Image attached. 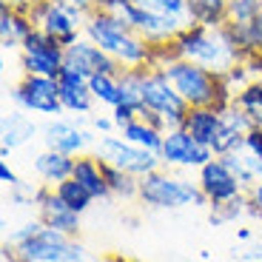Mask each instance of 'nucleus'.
<instances>
[{"mask_svg":"<svg viewBox=\"0 0 262 262\" xmlns=\"http://www.w3.org/2000/svg\"><path fill=\"white\" fill-rule=\"evenodd\" d=\"M83 34L89 40H94L100 49H105V52L112 54L123 69L151 66L154 46H151L143 34L134 32L120 14L103 12V9H92V12L85 14Z\"/></svg>","mask_w":262,"mask_h":262,"instance_id":"1","label":"nucleus"},{"mask_svg":"<svg viewBox=\"0 0 262 262\" xmlns=\"http://www.w3.org/2000/svg\"><path fill=\"white\" fill-rule=\"evenodd\" d=\"M171 46H174L180 60H191V63L203 66V69L220 74V77L228 74L236 63H243V54L234 46V40H231L225 26L208 29V26H194L191 23Z\"/></svg>","mask_w":262,"mask_h":262,"instance_id":"2","label":"nucleus"},{"mask_svg":"<svg viewBox=\"0 0 262 262\" xmlns=\"http://www.w3.org/2000/svg\"><path fill=\"white\" fill-rule=\"evenodd\" d=\"M165 74H168L171 85L177 89V94L188 103V108H205V105L225 108V105L234 103V94L225 85V80L220 74L203 69V66L191 63V60H174V63H168L165 66Z\"/></svg>","mask_w":262,"mask_h":262,"instance_id":"3","label":"nucleus"},{"mask_svg":"<svg viewBox=\"0 0 262 262\" xmlns=\"http://www.w3.org/2000/svg\"><path fill=\"white\" fill-rule=\"evenodd\" d=\"M137 200L151 208H185V205H208V200L203 196L200 185L191 180L180 177L174 171L157 168L140 177V191Z\"/></svg>","mask_w":262,"mask_h":262,"instance_id":"4","label":"nucleus"},{"mask_svg":"<svg viewBox=\"0 0 262 262\" xmlns=\"http://www.w3.org/2000/svg\"><path fill=\"white\" fill-rule=\"evenodd\" d=\"M140 97H143L145 112L157 114V117L163 120L165 131L180 128V125L185 123L188 103H185V100L177 94V89L171 85L165 69H154V66H151L148 74H145V80H143V92H140Z\"/></svg>","mask_w":262,"mask_h":262,"instance_id":"5","label":"nucleus"},{"mask_svg":"<svg viewBox=\"0 0 262 262\" xmlns=\"http://www.w3.org/2000/svg\"><path fill=\"white\" fill-rule=\"evenodd\" d=\"M29 17L37 29H43L46 34H52L54 40H60V46H74L83 37L85 26V12L69 3H57V0H37L29 9Z\"/></svg>","mask_w":262,"mask_h":262,"instance_id":"6","label":"nucleus"},{"mask_svg":"<svg viewBox=\"0 0 262 262\" xmlns=\"http://www.w3.org/2000/svg\"><path fill=\"white\" fill-rule=\"evenodd\" d=\"M94 154L103 163L128 171L134 177H145L151 171L163 168V160H160L157 151L140 148V145L128 143L123 134H100V140L94 143Z\"/></svg>","mask_w":262,"mask_h":262,"instance_id":"7","label":"nucleus"},{"mask_svg":"<svg viewBox=\"0 0 262 262\" xmlns=\"http://www.w3.org/2000/svg\"><path fill=\"white\" fill-rule=\"evenodd\" d=\"M120 17L128 23L137 34H143L151 46H163V43H174L185 29L191 26L188 14H160L151 12V9H143L131 0L128 6L123 9Z\"/></svg>","mask_w":262,"mask_h":262,"instance_id":"8","label":"nucleus"},{"mask_svg":"<svg viewBox=\"0 0 262 262\" xmlns=\"http://www.w3.org/2000/svg\"><path fill=\"white\" fill-rule=\"evenodd\" d=\"M12 103L29 114H43V117H60L63 103H60V83L57 77L46 74H23L20 83L12 89Z\"/></svg>","mask_w":262,"mask_h":262,"instance_id":"9","label":"nucleus"},{"mask_svg":"<svg viewBox=\"0 0 262 262\" xmlns=\"http://www.w3.org/2000/svg\"><path fill=\"white\" fill-rule=\"evenodd\" d=\"M66 63V46H60V40L46 34L43 29L34 26L26 34L23 46H20V66L23 74H46V77H57L60 69Z\"/></svg>","mask_w":262,"mask_h":262,"instance_id":"10","label":"nucleus"},{"mask_svg":"<svg viewBox=\"0 0 262 262\" xmlns=\"http://www.w3.org/2000/svg\"><path fill=\"white\" fill-rule=\"evenodd\" d=\"M216 154L211 145H203L191 137L188 131L180 125V128H168L163 140V148H160V160L168 168H203L205 163H211Z\"/></svg>","mask_w":262,"mask_h":262,"instance_id":"11","label":"nucleus"},{"mask_svg":"<svg viewBox=\"0 0 262 262\" xmlns=\"http://www.w3.org/2000/svg\"><path fill=\"white\" fill-rule=\"evenodd\" d=\"M100 137H94V131L83 128V120L74 117H54L52 123H46L43 128V143L46 148H57L63 154H72V157H80V154H89V148H94Z\"/></svg>","mask_w":262,"mask_h":262,"instance_id":"12","label":"nucleus"},{"mask_svg":"<svg viewBox=\"0 0 262 262\" xmlns=\"http://www.w3.org/2000/svg\"><path fill=\"white\" fill-rule=\"evenodd\" d=\"M196 185H200V191H203V196L208 200L211 208H220V205L231 203L234 196L245 194L243 183L231 174V168L223 163V157H214L211 163H205L200 168Z\"/></svg>","mask_w":262,"mask_h":262,"instance_id":"13","label":"nucleus"},{"mask_svg":"<svg viewBox=\"0 0 262 262\" xmlns=\"http://www.w3.org/2000/svg\"><path fill=\"white\" fill-rule=\"evenodd\" d=\"M72 243L74 239L66 236L63 231L43 225L34 236L23 239L20 245H12V248L26 262H66L69 259V251H72Z\"/></svg>","mask_w":262,"mask_h":262,"instance_id":"14","label":"nucleus"},{"mask_svg":"<svg viewBox=\"0 0 262 262\" xmlns=\"http://www.w3.org/2000/svg\"><path fill=\"white\" fill-rule=\"evenodd\" d=\"M66 66L77 69V72L85 74V77H94V74H117L120 77V74L125 72L112 54L105 52V49H100L97 43L89 40L85 34L74 43V46L66 49Z\"/></svg>","mask_w":262,"mask_h":262,"instance_id":"15","label":"nucleus"},{"mask_svg":"<svg viewBox=\"0 0 262 262\" xmlns=\"http://www.w3.org/2000/svg\"><path fill=\"white\" fill-rule=\"evenodd\" d=\"M80 216L83 214L69 208V205L63 203V196H60L52 185H43V188L37 191V220L43 225L63 231L66 236L74 239V236L80 234Z\"/></svg>","mask_w":262,"mask_h":262,"instance_id":"16","label":"nucleus"},{"mask_svg":"<svg viewBox=\"0 0 262 262\" xmlns=\"http://www.w3.org/2000/svg\"><path fill=\"white\" fill-rule=\"evenodd\" d=\"M57 83H60V103H63L66 114H89L94 108V94L89 89V77L85 74H80L77 69L63 63V69L57 74Z\"/></svg>","mask_w":262,"mask_h":262,"instance_id":"17","label":"nucleus"},{"mask_svg":"<svg viewBox=\"0 0 262 262\" xmlns=\"http://www.w3.org/2000/svg\"><path fill=\"white\" fill-rule=\"evenodd\" d=\"M74 180H77L80 185H83L89 194L94 196V200H105V196H112V191H108V183H105V165L103 160L97 157V154H80L77 160H74Z\"/></svg>","mask_w":262,"mask_h":262,"instance_id":"18","label":"nucleus"},{"mask_svg":"<svg viewBox=\"0 0 262 262\" xmlns=\"http://www.w3.org/2000/svg\"><path fill=\"white\" fill-rule=\"evenodd\" d=\"M74 160L72 154H63L57 148H43L34 157V174L43 180V185H60L63 180H69L74 174Z\"/></svg>","mask_w":262,"mask_h":262,"instance_id":"19","label":"nucleus"},{"mask_svg":"<svg viewBox=\"0 0 262 262\" xmlns=\"http://www.w3.org/2000/svg\"><path fill=\"white\" fill-rule=\"evenodd\" d=\"M183 128L188 131L196 143L211 145L214 137H216V131L223 128V108H214V105H205V108H188Z\"/></svg>","mask_w":262,"mask_h":262,"instance_id":"20","label":"nucleus"},{"mask_svg":"<svg viewBox=\"0 0 262 262\" xmlns=\"http://www.w3.org/2000/svg\"><path fill=\"white\" fill-rule=\"evenodd\" d=\"M34 29L29 12H20L12 6H0V46L6 49H20L26 34Z\"/></svg>","mask_w":262,"mask_h":262,"instance_id":"21","label":"nucleus"},{"mask_svg":"<svg viewBox=\"0 0 262 262\" xmlns=\"http://www.w3.org/2000/svg\"><path fill=\"white\" fill-rule=\"evenodd\" d=\"M234 46L239 49L243 60L251 57H259L262 54V17L259 20H251V23H225Z\"/></svg>","mask_w":262,"mask_h":262,"instance_id":"22","label":"nucleus"},{"mask_svg":"<svg viewBox=\"0 0 262 262\" xmlns=\"http://www.w3.org/2000/svg\"><path fill=\"white\" fill-rule=\"evenodd\" d=\"M188 20L194 26H225L228 23V0H188Z\"/></svg>","mask_w":262,"mask_h":262,"instance_id":"23","label":"nucleus"},{"mask_svg":"<svg viewBox=\"0 0 262 262\" xmlns=\"http://www.w3.org/2000/svg\"><path fill=\"white\" fill-rule=\"evenodd\" d=\"M34 131H37V125L29 120V114L23 112V108H14V112H9L6 117H3V148H20L23 143H29V140L34 137Z\"/></svg>","mask_w":262,"mask_h":262,"instance_id":"24","label":"nucleus"},{"mask_svg":"<svg viewBox=\"0 0 262 262\" xmlns=\"http://www.w3.org/2000/svg\"><path fill=\"white\" fill-rule=\"evenodd\" d=\"M120 134H123L128 143L140 145V148H148V151H157V154H160L163 140H165V131H160L157 125H151L148 120H143V117L125 123L123 128H120Z\"/></svg>","mask_w":262,"mask_h":262,"instance_id":"25","label":"nucleus"},{"mask_svg":"<svg viewBox=\"0 0 262 262\" xmlns=\"http://www.w3.org/2000/svg\"><path fill=\"white\" fill-rule=\"evenodd\" d=\"M234 103L251 117L254 128H262V83L259 80H251L245 89H239L234 94Z\"/></svg>","mask_w":262,"mask_h":262,"instance_id":"26","label":"nucleus"},{"mask_svg":"<svg viewBox=\"0 0 262 262\" xmlns=\"http://www.w3.org/2000/svg\"><path fill=\"white\" fill-rule=\"evenodd\" d=\"M89 89L94 94V103L108 105V108L120 105V77L117 74H94V77H89Z\"/></svg>","mask_w":262,"mask_h":262,"instance_id":"27","label":"nucleus"},{"mask_svg":"<svg viewBox=\"0 0 262 262\" xmlns=\"http://www.w3.org/2000/svg\"><path fill=\"white\" fill-rule=\"evenodd\" d=\"M105 165V183H108V191L112 196H123V200H134L140 191V177L128 174L123 168H114V165L103 163Z\"/></svg>","mask_w":262,"mask_h":262,"instance_id":"28","label":"nucleus"},{"mask_svg":"<svg viewBox=\"0 0 262 262\" xmlns=\"http://www.w3.org/2000/svg\"><path fill=\"white\" fill-rule=\"evenodd\" d=\"M54 191H57V194L63 196V203L69 205V208H74L77 214H85V211L92 208V203H94V196L89 194V191H85L74 177L63 180L60 185H54Z\"/></svg>","mask_w":262,"mask_h":262,"instance_id":"29","label":"nucleus"},{"mask_svg":"<svg viewBox=\"0 0 262 262\" xmlns=\"http://www.w3.org/2000/svg\"><path fill=\"white\" fill-rule=\"evenodd\" d=\"M248 205H251V200H248V191H245V194L234 196L231 203H225V205H220V208H214V214H211V225L236 223L239 216L248 214Z\"/></svg>","mask_w":262,"mask_h":262,"instance_id":"30","label":"nucleus"},{"mask_svg":"<svg viewBox=\"0 0 262 262\" xmlns=\"http://www.w3.org/2000/svg\"><path fill=\"white\" fill-rule=\"evenodd\" d=\"M211 148H214L216 157H225V154L243 151V148H245V134L223 123V128L216 131V137H214V143H211Z\"/></svg>","mask_w":262,"mask_h":262,"instance_id":"31","label":"nucleus"},{"mask_svg":"<svg viewBox=\"0 0 262 262\" xmlns=\"http://www.w3.org/2000/svg\"><path fill=\"white\" fill-rule=\"evenodd\" d=\"M262 17V0H228V23H251Z\"/></svg>","mask_w":262,"mask_h":262,"instance_id":"32","label":"nucleus"},{"mask_svg":"<svg viewBox=\"0 0 262 262\" xmlns=\"http://www.w3.org/2000/svg\"><path fill=\"white\" fill-rule=\"evenodd\" d=\"M134 3L160 14H188V0H134Z\"/></svg>","mask_w":262,"mask_h":262,"instance_id":"33","label":"nucleus"},{"mask_svg":"<svg viewBox=\"0 0 262 262\" xmlns=\"http://www.w3.org/2000/svg\"><path fill=\"white\" fill-rule=\"evenodd\" d=\"M245 148L251 154H256V157H262V128H251L245 134Z\"/></svg>","mask_w":262,"mask_h":262,"instance_id":"34","label":"nucleus"},{"mask_svg":"<svg viewBox=\"0 0 262 262\" xmlns=\"http://www.w3.org/2000/svg\"><path fill=\"white\" fill-rule=\"evenodd\" d=\"M131 0H94V9H103V12L112 14H123V9L128 6Z\"/></svg>","mask_w":262,"mask_h":262,"instance_id":"35","label":"nucleus"},{"mask_svg":"<svg viewBox=\"0 0 262 262\" xmlns=\"http://www.w3.org/2000/svg\"><path fill=\"white\" fill-rule=\"evenodd\" d=\"M0 183H3V185H9V188H14V185L20 183V180H17V174H14L12 168H9V163H6V160H0Z\"/></svg>","mask_w":262,"mask_h":262,"instance_id":"36","label":"nucleus"},{"mask_svg":"<svg viewBox=\"0 0 262 262\" xmlns=\"http://www.w3.org/2000/svg\"><path fill=\"white\" fill-rule=\"evenodd\" d=\"M92 128L97 131V134H112V128H117V125H114V117H94Z\"/></svg>","mask_w":262,"mask_h":262,"instance_id":"37","label":"nucleus"},{"mask_svg":"<svg viewBox=\"0 0 262 262\" xmlns=\"http://www.w3.org/2000/svg\"><path fill=\"white\" fill-rule=\"evenodd\" d=\"M239 259H245V262H254V259H262V243H254L245 254H239Z\"/></svg>","mask_w":262,"mask_h":262,"instance_id":"38","label":"nucleus"},{"mask_svg":"<svg viewBox=\"0 0 262 262\" xmlns=\"http://www.w3.org/2000/svg\"><path fill=\"white\" fill-rule=\"evenodd\" d=\"M37 0H3V6H12V9H20V12H29Z\"/></svg>","mask_w":262,"mask_h":262,"instance_id":"39","label":"nucleus"},{"mask_svg":"<svg viewBox=\"0 0 262 262\" xmlns=\"http://www.w3.org/2000/svg\"><path fill=\"white\" fill-rule=\"evenodd\" d=\"M57 3H69V6H77V9H83L85 14L94 9V0H57Z\"/></svg>","mask_w":262,"mask_h":262,"instance_id":"40","label":"nucleus"},{"mask_svg":"<svg viewBox=\"0 0 262 262\" xmlns=\"http://www.w3.org/2000/svg\"><path fill=\"white\" fill-rule=\"evenodd\" d=\"M248 196H251V203H254V205H256V208H259V211H262V180H259V183H256V185H254V188H251V191H248Z\"/></svg>","mask_w":262,"mask_h":262,"instance_id":"41","label":"nucleus"},{"mask_svg":"<svg viewBox=\"0 0 262 262\" xmlns=\"http://www.w3.org/2000/svg\"><path fill=\"white\" fill-rule=\"evenodd\" d=\"M245 63L251 66V72H254V80H259V83H262V54H259V57L245 60Z\"/></svg>","mask_w":262,"mask_h":262,"instance_id":"42","label":"nucleus"},{"mask_svg":"<svg viewBox=\"0 0 262 262\" xmlns=\"http://www.w3.org/2000/svg\"><path fill=\"white\" fill-rule=\"evenodd\" d=\"M236 236H239L243 243H248V239H251L254 234H251V228H239V231H236Z\"/></svg>","mask_w":262,"mask_h":262,"instance_id":"43","label":"nucleus"},{"mask_svg":"<svg viewBox=\"0 0 262 262\" xmlns=\"http://www.w3.org/2000/svg\"><path fill=\"white\" fill-rule=\"evenodd\" d=\"M103 262H131V259H125V256H120V254H108Z\"/></svg>","mask_w":262,"mask_h":262,"instance_id":"44","label":"nucleus"}]
</instances>
